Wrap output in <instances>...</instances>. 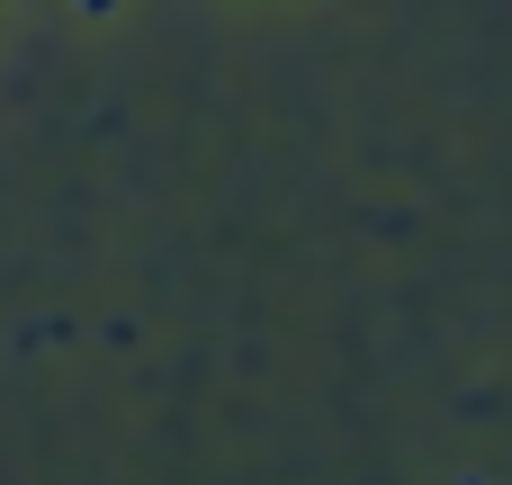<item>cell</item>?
<instances>
[{
  "mask_svg": "<svg viewBox=\"0 0 512 485\" xmlns=\"http://www.w3.org/2000/svg\"><path fill=\"white\" fill-rule=\"evenodd\" d=\"M81 9H108V0H81Z\"/></svg>",
  "mask_w": 512,
  "mask_h": 485,
  "instance_id": "obj_1",
  "label": "cell"
}]
</instances>
